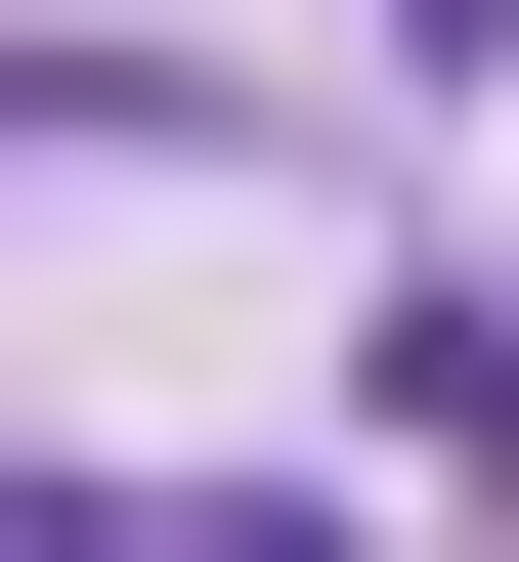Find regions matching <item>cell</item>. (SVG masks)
Listing matches in <instances>:
<instances>
[{"mask_svg": "<svg viewBox=\"0 0 519 562\" xmlns=\"http://www.w3.org/2000/svg\"><path fill=\"white\" fill-rule=\"evenodd\" d=\"M433 44H519V0H433Z\"/></svg>", "mask_w": 519, "mask_h": 562, "instance_id": "obj_1", "label": "cell"}]
</instances>
